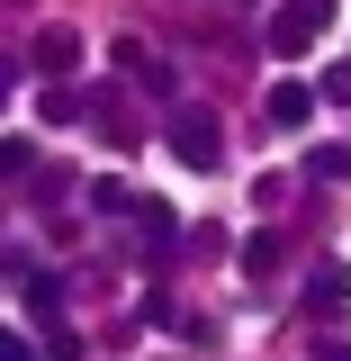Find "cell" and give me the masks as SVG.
<instances>
[{"instance_id": "2", "label": "cell", "mask_w": 351, "mask_h": 361, "mask_svg": "<svg viewBox=\"0 0 351 361\" xmlns=\"http://www.w3.org/2000/svg\"><path fill=\"white\" fill-rule=\"evenodd\" d=\"M162 145H172L189 172H217L225 163V127L208 118V109H172V127H162Z\"/></svg>"}, {"instance_id": "8", "label": "cell", "mask_w": 351, "mask_h": 361, "mask_svg": "<svg viewBox=\"0 0 351 361\" xmlns=\"http://www.w3.org/2000/svg\"><path fill=\"white\" fill-rule=\"evenodd\" d=\"M90 208H99V217H135L144 199H135L127 180H90Z\"/></svg>"}, {"instance_id": "9", "label": "cell", "mask_w": 351, "mask_h": 361, "mask_svg": "<svg viewBox=\"0 0 351 361\" xmlns=\"http://www.w3.org/2000/svg\"><path fill=\"white\" fill-rule=\"evenodd\" d=\"M243 271H279V235H270V226L253 235V244H243Z\"/></svg>"}, {"instance_id": "6", "label": "cell", "mask_w": 351, "mask_h": 361, "mask_svg": "<svg viewBox=\"0 0 351 361\" xmlns=\"http://www.w3.org/2000/svg\"><path fill=\"white\" fill-rule=\"evenodd\" d=\"M37 73H82V37L72 27H45L37 37Z\"/></svg>"}, {"instance_id": "5", "label": "cell", "mask_w": 351, "mask_h": 361, "mask_svg": "<svg viewBox=\"0 0 351 361\" xmlns=\"http://www.w3.org/2000/svg\"><path fill=\"white\" fill-rule=\"evenodd\" d=\"M172 208H162V199H144V208H135V244H144V253H153V262H162V253H172Z\"/></svg>"}, {"instance_id": "10", "label": "cell", "mask_w": 351, "mask_h": 361, "mask_svg": "<svg viewBox=\"0 0 351 361\" xmlns=\"http://www.w3.org/2000/svg\"><path fill=\"white\" fill-rule=\"evenodd\" d=\"M324 99H351V63H333V73H324Z\"/></svg>"}, {"instance_id": "4", "label": "cell", "mask_w": 351, "mask_h": 361, "mask_svg": "<svg viewBox=\"0 0 351 361\" xmlns=\"http://www.w3.org/2000/svg\"><path fill=\"white\" fill-rule=\"evenodd\" d=\"M262 118H270V127H279V135H298V127H307V118H315V90H307V82H270V99H262Z\"/></svg>"}, {"instance_id": "11", "label": "cell", "mask_w": 351, "mask_h": 361, "mask_svg": "<svg viewBox=\"0 0 351 361\" xmlns=\"http://www.w3.org/2000/svg\"><path fill=\"white\" fill-rule=\"evenodd\" d=\"M0 361H37V343H18V334H0Z\"/></svg>"}, {"instance_id": "7", "label": "cell", "mask_w": 351, "mask_h": 361, "mask_svg": "<svg viewBox=\"0 0 351 361\" xmlns=\"http://www.w3.org/2000/svg\"><path fill=\"white\" fill-rule=\"evenodd\" d=\"M18 298H27V316H45V325H54V307H63V280H54V271H27V262H18Z\"/></svg>"}, {"instance_id": "1", "label": "cell", "mask_w": 351, "mask_h": 361, "mask_svg": "<svg viewBox=\"0 0 351 361\" xmlns=\"http://www.w3.org/2000/svg\"><path fill=\"white\" fill-rule=\"evenodd\" d=\"M324 27H333V0H270V54H279V63L307 54Z\"/></svg>"}, {"instance_id": "3", "label": "cell", "mask_w": 351, "mask_h": 361, "mask_svg": "<svg viewBox=\"0 0 351 361\" xmlns=\"http://www.w3.org/2000/svg\"><path fill=\"white\" fill-rule=\"evenodd\" d=\"M298 307H307V316H343L351 307V262H315L307 289H298Z\"/></svg>"}, {"instance_id": "12", "label": "cell", "mask_w": 351, "mask_h": 361, "mask_svg": "<svg viewBox=\"0 0 351 361\" xmlns=\"http://www.w3.org/2000/svg\"><path fill=\"white\" fill-rule=\"evenodd\" d=\"M315 361H351V343H315Z\"/></svg>"}]
</instances>
